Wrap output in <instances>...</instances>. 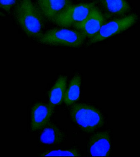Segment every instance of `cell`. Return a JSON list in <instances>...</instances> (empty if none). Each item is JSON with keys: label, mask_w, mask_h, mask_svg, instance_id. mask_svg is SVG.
Segmentation results:
<instances>
[{"label": "cell", "mask_w": 140, "mask_h": 157, "mask_svg": "<svg viewBox=\"0 0 140 157\" xmlns=\"http://www.w3.org/2000/svg\"><path fill=\"white\" fill-rule=\"evenodd\" d=\"M14 16L27 36L38 39L43 34L44 18L33 0H18Z\"/></svg>", "instance_id": "1"}, {"label": "cell", "mask_w": 140, "mask_h": 157, "mask_svg": "<svg viewBox=\"0 0 140 157\" xmlns=\"http://www.w3.org/2000/svg\"><path fill=\"white\" fill-rule=\"evenodd\" d=\"M72 121L84 132L92 133L104 125V116L95 107L85 103L72 104L70 110Z\"/></svg>", "instance_id": "2"}, {"label": "cell", "mask_w": 140, "mask_h": 157, "mask_svg": "<svg viewBox=\"0 0 140 157\" xmlns=\"http://www.w3.org/2000/svg\"><path fill=\"white\" fill-rule=\"evenodd\" d=\"M86 38L77 29L61 27L47 31L38 40L44 45L78 48L83 45Z\"/></svg>", "instance_id": "3"}, {"label": "cell", "mask_w": 140, "mask_h": 157, "mask_svg": "<svg viewBox=\"0 0 140 157\" xmlns=\"http://www.w3.org/2000/svg\"><path fill=\"white\" fill-rule=\"evenodd\" d=\"M95 7L94 2L71 5L56 18L54 23L63 28L73 26L84 21Z\"/></svg>", "instance_id": "4"}, {"label": "cell", "mask_w": 140, "mask_h": 157, "mask_svg": "<svg viewBox=\"0 0 140 157\" xmlns=\"http://www.w3.org/2000/svg\"><path fill=\"white\" fill-rule=\"evenodd\" d=\"M137 16L132 14L105 23L98 34L91 38L89 44H95L128 29L136 23Z\"/></svg>", "instance_id": "5"}, {"label": "cell", "mask_w": 140, "mask_h": 157, "mask_svg": "<svg viewBox=\"0 0 140 157\" xmlns=\"http://www.w3.org/2000/svg\"><path fill=\"white\" fill-rule=\"evenodd\" d=\"M53 110L54 108L49 104L34 103L31 109L29 132L41 130L50 121Z\"/></svg>", "instance_id": "6"}, {"label": "cell", "mask_w": 140, "mask_h": 157, "mask_svg": "<svg viewBox=\"0 0 140 157\" xmlns=\"http://www.w3.org/2000/svg\"><path fill=\"white\" fill-rule=\"evenodd\" d=\"M105 23V19L102 12L95 7L89 15L83 21L73 26L79 31L86 38L90 39L96 35Z\"/></svg>", "instance_id": "7"}, {"label": "cell", "mask_w": 140, "mask_h": 157, "mask_svg": "<svg viewBox=\"0 0 140 157\" xmlns=\"http://www.w3.org/2000/svg\"><path fill=\"white\" fill-rule=\"evenodd\" d=\"M88 151L91 156H108L111 150V140L109 131L97 132L88 140Z\"/></svg>", "instance_id": "8"}, {"label": "cell", "mask_w": 140, "mask_h": 157, "mask_svg": "<svg viewBox=\"0 0 140 157\" xmlns=\"http://www.w3.org/2000/svg\"><path fill=\"white\" fill-rule=\"evenodd\" d=\"M70 0H37V6L44 19L54 23L71 5Z\"/></svg>", "instance_id": "9"}, {"label": "cell", "mask_w": 140, "mask_h": 157, "mask_svg": "<svg viewBox=\"0 0 140 157\" xmlns=\"http://www.w3.org/2000/svg\"><path fill=\"white\" fill-rule=\"evenodd\" d=\"M65 138L63 131L50 121L42 129L39 135V141L44 144H60L63 142Z\"/></svg>", "instance_id": "10"}, {"label": "cell", "mask_w": 140, "mask_h": 157, "mask_svg": "<svg viewBox=\"0 0 140 157\" xmlns=\"http://www.w3.org/2000/svg\"><path fill=\"white\" fill-rule=\"evenodd\" d=\"M101 6L108 16L119 17L126 15L131 10L125 0H99Z\"/></svg>", "instance_id": "11"}, {"label": "cell", "mask_w": 140, "mask_h": 157, "mask_svg": "<svg viewBox=\"0 0 140 157\" xmlns=\"http://www.w3.org/2000/svg\"><path fill=\"white\" fill-rule=\"evenodd\" d=\"M67 77L61 76L49 92V104L52 107L60 105L64 101L66 90Z\"/></svg>", "instance_id": "12"}, {"label": "cell", "mask_w": 140, "mask_h": 157, "mask_svg": "<svg viewBox=\"0 0 140 157\" xmlns=\"http://www.w3.org/2000/svg\"><path fill=\"white\" fill-rule=\"evenodd\" d=\"M81 83V76L76 74L70 81L68 88L65 92L64 101L66 105H72L79 99Z\"/></svg>", "instance_id": "13"}, {"label": "cell", "mask_w": 140, "mask_h": 157, "mask_svg": "<svg viewBox=\"0 0 140 157\" xmlns=\"http://www.w3.org/2000/svg\"><path fill=\"white\" fill-rule=\"evenodd\" d=\"M40 156H81L79 150L76 148L68 149H57L48 150L43 152Z\"/></svg>", "instance_id": "14"}, {"label": "cell", "mask_w": 140, "mask_h": 157, "mask_svg": "<svg viewBox=\"0 0 140 157\" xmlns=\"http://www.w3.org/2000/svg\"><path fill=\"white\" fill-rule=\"evenodd\" d=\"M18 0H0V8L9 13Z\"/></svg>", "instance_id": "15"}, {"label": "cell", "mask_w": 140, "mask_h": 157, "mask_svg": "<svg viewBox=\"0 0 140 157\" xmlns=\"http://www.w3.org/2000/svg\"><path fill=\"white\" fill-rule=\"evenodd\" d=\"M0 16H5V15L3 14V13H2V12L0 11Z\"/></svg>", "instance_id": "16"}]
</instances>
